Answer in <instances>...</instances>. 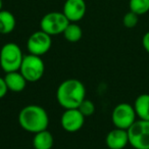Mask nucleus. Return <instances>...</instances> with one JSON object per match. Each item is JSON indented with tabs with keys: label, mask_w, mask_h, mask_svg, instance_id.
<instances>
[{
	"label": "nucleus",
	"mask_w": 149,
	"mask_h": 149,
	"mask_svg": "<svg viewBox=\"0 0 149 149\" xmlns=\"http://www.w3.org/2000/svg\"><path fill=\"white\" fill-rule=\"evenodd\" d=\"M86 98V88L80 80L68 79L58 85L56 99L64 109L78 108Z\"/></svg>",
	"instance_id": "f257e3e1"
},
{
	"label": "nucleus",
	"mask_w": 149,
	"mask_h": 149,
	"mask_svg": "<svg viewBox=\"0 0 149 149\" xmlns=\"http://www.w3.org/2000/svg\"><path fill=\"white\" fill-rule=\"evenodd\" d=\"M19 124L23 130L32 134L47 130L49 116L42 106L30 104L21 109L19 113Z\"/></svg>",
	"instance_id": "f03ea898"
},
{
	"label": "nucleus",
	"mask_w": 149,
	"mask_h": 149,
	"mask_svg": "<svg viewBox=\"0 0 149 149\" xmlns=\"http://www.w3.org/2000/svg\"><path fill=\"white\" fill-rule=\"evenodd\" d=\"M24 56L25 55L17 44L8 42L0 49V66L5 72L19 70Z\"/></svg>",
	"instance_id": "7ed1b4c3"
},
{
	"label": "nucleus",
	"mask_w": 149,
	"mask_h": 149,
	"mask_svg": "<svg viewBox=\"0 0 149 149\" xmlns=\"http://www.w3.org/2000/svg\"><path fill=\"white\" fill-rule=\"evenodd\" d=\"M19 72L28 82H38L43 77L45 72V63L42 60L41 56L28 54L24 56Z\"/></svg>",
	"instance_id": "20e7f679"
},
{
	"label": "nucleus",
	"mask_w": 149,
	"mask_h": 149,
	"mask_svg": "<svg viewBox=\"0 0 149 149\" xmlns=\"http://www.w3.org/2000/svg\"><path fill=\"white\" fill-rule=\"evenodd\" d=\"M129 144L134 149H149V120H137L128 129Z\"/></svg>",
	"instance_id": "39448f33"
},
{
	"label": "nucleus",
	"mask_w": 149,
	"mask_h": 149,
	"mask_svg": "<svg viewBox=\"0 0 149 149\" xmlns=\"http://www.w3.org/2000/svg\"><path fill=\"white\" fill-rule=\"evenodd\" d=\"M137 114L134 106L127 102L118 103L113 108L111 113V120L114 128L128 130L137 120Z\"/></svg>",
	"instance_id": "423d86ee"
},
{
	"label": "nucleus",
	"mask_w": 149,
	"mask_h": 149,
	"mask_svg": "<svg viewBox=\"0 0 149 149\" xmlns=\"http://www.w3.org/2000/svg\"><path fill=\"white\" fill-rule=\"evenodd\" d=\"M70 24L63 13L59 11H51L44 15L40 22V28L42 31L50 36H55L62 34Z\"/></svg>",
	"instance_id": "0eeeda50"
},
{
	"label": "nucleus",
	"mask_w": 149,
	"mask_h": 149,
	"mask_svg": "<svg viewBox=\"0 0 149 149\" xmlns=\"http://www.w3.org/2000/svg\"><path fill=\"white\" fill-rule=\"evenodd\" d=\"M52 45L51 36L44 31H36L30 35L27 41V49L30 54L42 56L50 50Z\"/></svg>",
	"instance_id": "6e6552de"
},
{
	"label": "nucleus",
	"mask_w": 149,
	"mask_h": 149,
	"mask_svg": "<svg viewBox=\"0 0 149 149\" xmlns=\"http://www.w3.org/2000/svg\"><path fill=\"white\" fill-rule=\"evenodd\" d=\"M85 123V116L78 108L64 109L60 118V126L68 133H74L81 130Z\"/></svg>",
	"instance_id": "1a4fd4ad"
},
{
	"label": "nucleus",
	"mask_w": 149,
	"mask_h": 149,
	"mask_svg": "<svg viewBox=\"0 0 149 149\" xmlns=\"http://www.w3.org/2000/svg\"><path fill=\"white\" fill-rule=\"evenodd\" d=\"M85 0H65L62 7V13L70 23H78L86 15Z\"/></svg>",
	"instance_id": "9d476101"
},
{
	"label": "nucleus",
	"mask_w": 149,
	"mask_h": 149,
	"mask_svg": "<svg viewBox=\"0 0 149 149\" xmlns=\"http://www.w3.org/2000/svg\"><path fill=\"white\" fill-rule=\"evenodd\" d=\"M105 144L109 149H124L129 144L128 131L114 128L105 137Z\"/></svg>",
	"instance_id": "9b49d317"
},
{
	"label": "nucleus",
	"mask_w": 149,
	"mask_h": 149,
	"mask_svg": "<svg viewBox=\"0 0 149 149\" xmlns=\"http://www.w3.org/2000/svg\"><path fill=\"white\" fill-rule=\"evenodd\" d=\"M3 78H4L8 91L15 92V93H19L24 91L28 83V81L24 78L19 70L5 72V76Z\"/></svg>",
	"instance_id": "f8f14e48"
},
{
	"label": "nucleus",
	"mask_w": 149,
	"mask_h": 149,
	"mask_svg": "<svg viewBox=\"0 0 149 149\" xmlns=\"http://www.w3.org/2000/svg\"><path fill=\"white\" fill-rule=\"evenodd\" d=\"M133 106L139 120H149V93H142L137 96Z\"/></svg>",
	"instance_id": "ddd939ff"
},
{
	"label": "nucleus",
	"mask_w": 149,
	"mask_h": 149,
	"mask_svg": "<svg viewBox=\"0 0 149 149\" xmlns=\"http://www.w3.org/2000/svg\"><path fill=\"white\" fill-rule=\"evenodd\" d=\"M53 136H52V134L48 130H44L34 134V149H51L53 147Z\"/></svg>",
	"instance_id": "4468645a"
},
{
	"label": "nucleus",
	"mask_w": 149,
	"mask_h": 149,
	"mask_svg": "<svg viewBox=\"0 0 149 149\" xmlns=\"http://www.w3.org/2000/svg\"><path fill=\"white\" fill-rule=\"evenodd\" d=\"M17 25V19L15 15L8 10L0 11V34L7 35L15 30Z\"/></svg>",
	"instance_id": "2eb2a0df"
},
{
	"label": "nucleus",
	"mask_w": 149,
	"mask_h": 149,
	"mask_svg": "<svg viewBox=\"0 0 149 149\" xmlns=\"http://www.w3.org/2000/svg\"><path fill=\"white\" fill-rule=\"evenodd\" d=\"M64 39L70 43H76L80 41L83 36V30L77 23H70L62 33Z\"/></svg>",
	"instance_id": "dca6fc26"
},
{
	"label": "nucleus",
	"mask_w": 149,
	"mask_h": 149,
	"mask_svg": "<svg viewBox=\"0 0 149 149\" xmlns=\"http://www.w3.org/2000/svg\"><path fill=\"white\" fill-rule=\"evenodd\" d=\"M129 8L139 17L149 13V0H129Z\"/></svg>",
	"instance_id": "f3484780"
},
{
	"label": "nucleus",
	"mask_w": 149,
	"mask_h": 149,
	"mask_svg": "<svg viewBox=\"0 0 149 149\" xmlns=\"http://www.w3.org/2000/svg\"><path fill=\"white\" fill-rule=\"evenodd\" d=\"M78 109L82 112V114H83L85 118H88V116H91L92 114L95 112V104L93 103L92 100L85 98V99L83 100V102L79 105Z\"/></svg>",
	"instance_id": "a211bd4d"
},
{
	"label": "nucleus",
	"mask_w": 149,
	"mask_h": 149,
	"mask_svg": "<svg viewBox=\"0 0 149 149\" xmlns=\"http://www.w3.org/2000/svg\"><path fill=\"white\" fill-rule=\"evenodd\" d=\"M139 22V15L134 13L133 11L129 10L127 13H125L123 17V25L128 29H133L138 25Z\"/></svg>",
	"instance_id": "6ab92c4d"
},
{
	"label": "nucleus",
	"mask_w": 149,
	"mask_h": 149,
	"mask_svg": "<svg viewBox=\"0 0 149 149\" xmlns=\"http://www.w3.org/2000/svg\"><path fill=\"white\" fill-rule=\"evenodd\" d=\"M8 92V89H7V86L5 84L4 78L0 77V99H2L5 95Z\"/></svg>",
	"instance_id": "aec40b11"
},
{
	"label": "nucleus",
	"mask_w": 149,
	"mask_h": 149,
	"mask_svg": "<svg viewBox=\"0 0 149 149\" xmlns=\"http://www.w3.org/2000/svg\"><path fill=\"white\" fill-rule=\"evenodd\" d=\"M142 46L144 50L149 54V31L143 35L142 37Z\"/></svg>",
	"instance_id": "412c9836"
},
{
	"label": "nucleus",
	"mask_w": 149,
	"mask_h": 149,
	"mask_svg": "<svg viewBox=\"0 0 149 149\" xmlns=\"http://www.w3.org/2000/svg\"><path fill=\"white\" fill-rule=\"evenodd\" d=\"M2 6H3V3H2V0H0V11L2 10Z\"/></svg>",
	"instance_id": "4be33fe9"
}]
</instances>
